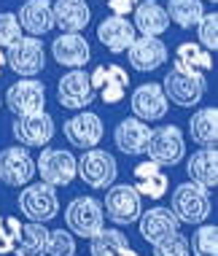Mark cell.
I'll use <instances>...</instances> for the list:
<instances>
[{"mask_svg": "<svg viewBox=\"0 0 218 256\" xmlns=\"http://www.w3.org/2000/svg\"><path fill=\"white\" fill-rule=\"evenodd\" d=\"M189 135L197 146H216L218 140V108L208 106L200 108L197 114L189 119Z\"/></svg>", "mask_w": 218, "mask_h": 256, "instance_id": "cell-28", "label": "cell"}, {"mask_svg": "<svg viewBox=\"0 0 218 256\" xmlns=\"http://www.w3.org/2000/svg\"><path fill=\"white\" fill-rule=\"evenodd\" d=\"M165 11L170 16V22H175L181 30H192L202 19L205 6H202V0H170Z\"/></svg>", "mask_w": 218, "mask_h": 256, "instance_id": "cell-30", "label": "cell"}, {"mask_svg": "<svg viewBox=\"0 0 218 256\" xmlns=\"http://www.w3.org/2000/svg\"><path fill=\"white\" fill-rule=\"evenodd\" d=\"M129 106H132V114L138 116V119H143V122H159V119H165V116H167L170 100H167L162 84H151V81H148V84H140L132 92Z\"/></svg>", "mask_w": 218, "mask_h": 256, "instance_id": "cell-17", "label": "cell"}, {"mask_svg": "<svg viewBox=\"0 0 218 256\" xmlns=\"http://www.w3.org/2000/svg\"><path fill=\"white\" fill-rule=\"evenodd\" d=\"M54 11V27H59L62 32H81L86 30L92 19V8L86 0H57L51 6Z\"/></svg>", "mask_w": 218, "mask_h": 256, "instance_id": "cell-23", "label": "cell"}, {"mask_svg": "<svg viewBox=\"0 0 218 256\" xmlns=\"http://www.w3.org/2000/svg\"><path fill=\"white\" fill-rule=\"evenodd\" d=\"M113 256H140V254H138V251H132V248L127 246V248H121V251H119V254H113Z\"/></svg>", "mask_w": 218, "mask_h": 256, "instance_id": "cell-39", "label": "cell"}, {"mask_svg": "<svg viewBox=\"0 0 218 256\" xmlns=\"http://www.w3.org/2000/svg\"><path fill=\"white\" fill-rule=\"evenodd\" d=\"M210 189L205 186L189 181V184H178L173 192V205L170 210L178 216L181 224H202L208 221L210 210H213V202H210Z\"/></svg>", "mask_w": 218, "mask_h": 256, "instance_id": "cell-1", "label": "cell"}, {"mask_svg": "<svg viewBox=\"0 0 218 256\" xmlns=\"http://www.w3.org/2000/svg\"><path fill=\"white\" fill-rule=\"evenodd\" d=\"M129 246V240H127V234L121 232V230H100L94 238H89V251L92 256H113V254H119L121 248H127Z\"/></svg>", "mask_w": 218, "mask_h": 256, "instance_id": "cell-31", "label": "cell"}, {"mask_svg": "<svg viewBox=\"0 0 218 256\" xmlns=\"http://www.w3.org/2000/svg\"><path fill=\"white\" fill-rule=\"evenodd\" d=\"M210 3H216V0H210Z\"/></svg>", "mask_w": 218, "mask_h": 256, "instance_id": "cell-42", "label": "cell"}, {"mask_svg": "<svg viewBox=\"0 0 218 256\" xmlns=\"http://www.w3.org/2000/svg\"><path fill=\"white\" fill-rule=\"evenodd\" d=\"M151 246H154V256H192V251H189V238L181 234V230L167 234V238H162V240H156Z\"/></svg>", "mask_w": 218, "mask_h": 256, "instance_id": "cell-33", "label": "cell"}, {"mask_svg": "<svg viewBox=\"0 0 218 256\" xmlns=\"http://www.w3.org/2000/svg\"><path fill=\"white\" fill-rule=\"evenodd\" d=\"M3 65H5V52L0 49V76H3Z\"/></svg>", "mask_w": 218, "mask_h": 256, "instance_id": "cell-40", "label": "cell"}, {"mask_svg": "<svg viewBox=\"0 0 218 256\" xmlns=\"http://www.w3.org/2000/svg\"><path fill=\"white\" fill-rule=\"evenodd\" d=\"M94 94H100V100L108 106H116L127 98L129 89V76L121 65H97L94 73H89Z\"/></svg>", "mask_w": 218, "mask_h": 256, "instance_id": "cell-14", "label": "cell"}, {"mask_svg": "<svg viewBox=\"0 0 218 256\" xmlns=\"http://www.w3.org/2000/svg\"><path fill=\"white\" fill-rule=\"evenodd\" d=\"M13 138H16L22 146L27 148H40V146H49V140L57 132L54 127V119L46 110L40 114H30V116H16L13 119Z\"/></svg>", "mask_w": 218, "mask_h": 256, "instance_id": "cell-12", "label": "cell"}, {"mask_svg": "<svg viewBox=\"0 0 218 256\" xmlns=\"http://www.w3.org/2000/svg\"><path fill=\"white\" fill-rule=\"evenodd\" d=\"M57 100H59V106L67 108V110L89 108L92 100H94L89 73L81 70V68H70V73H65L57 84Z\"/></svg>", "mask_w": 218, "mask_h": 256, "instance_id": "cell-11", "label": "cell"}, {"mask_svg": "<svg viewBox=\"0 0 218 256\" xmlns=\"http://www.w3.org/2000/svg\"><path fill=\"white\" fill-rule=\"evenodd\" d=\"M5 106L13 116H30L46 110V86L38 78H19L5 92Z\"/></svg>", "mask_w": 218, "mask_h": 256, "instance_id": "cell-9", "label": "cell"}, {"mask_svg": "<svg viewBox=\"0 0 218 256\" xmlns=\"http://www.w3.org/2000/svg\"><path fill=\"white\" fill-rule=\"evenodd\" d=\"M76 176L89 189H108L119 176V168H116L113 154L94 146V148H86L81 159H76Z\"/></svg>", "mask_w": 218, "mask_h": 256, "instance_id": "cell-4", "label": "cell"}, {"mask_svg": "<svg viewBox=\"0 0 218 256\" xmlns=\"http://www.w3.org/2000/svg\"><path fill=\"white\" fill-rule=\"evenodd\" d=\"M162 89H165L167 100L175 102L178 108H192L200 106L202 98L208 92V81L205 76H194V73H183V70H170L162 81Z\"/></svg>", "mask_w": 218, "mask_h": 256, "instance_id": "cell-8", "label": "cell"}, {"mask_svg": "<svg viewBox=\"0 0 218 256\" xmlns=\"http://www.w3.org/2000/svg\"><path fill=\"white\" fill-rule=\"evenodd\" d=\"M19 210L24 213L30 221H40L49 224L51 218H57L59 213V197L57 186L51 184H24L19 192Z\"/></svg>", "mask_w": 218, "mask_h": 256, "instance_id": "cell-2", "label": "cell"}, {"mask_svg": "<svg viewBox=\"0 0 218 256\" xmlns=\"http://www.w3.org/2000/svg\"><path fill=\"white\" fill-rule=\"evenodd\" d=\"M51 54H54V60L65 68H84L86 62L92 60L89 40L81 36V32H62L59 38H54Z\"/></svg>", "mask_w": 218, "mask_h": 256, "instance_id": "cell-21", "label": "cell"}, {"mask_svg": "<svg viewBox=\"0 0 218 256\" xmlns=\"http://www.w3.org/2000/svg\"><path fill=\"white\" fill-rule=\"evenodd\" d=\"M135 30L140 36H162L170 27V16L165 6H159L156 0H143L135 6Z\"/></svg>", "mask_w": 218, "mask_h": 256, "instance_id": "cell-27", "label": "cell"}, {"mask_svg": "<svg viewBox=\"0 0 218 256\" xmlns=\"http://www.w3.org/2000/svg\"><path fill=\"white\" fill-rule=\"evenodd\" d=\"M5 65L16 76H38L46 68V49L38 36H19L5 52Z\"/></svg>", "mask_w": 218, "mask_h": 256, "instance_id": "cell-6", "label": "cell"}, {"mask_svg": "<svg viewBox=\"0 0 218 256\" xmlns=\"http://www.w3.org/2000/svg\"><path fill=\"white\" fill-rule=\"evenodd\" d=\"M175 70L183 73H194V76H205L208 70H213V52H208L205 46L200 44H181L175 49V62H173Z\"/></svg>", "mask_w": 218, "mask_h": 256, "instance_id": "cell-26", "label": "cell"}, {"mask_svg": "<svg viewBox=\"0 0 218 256\" xmlns=\"http://www.w3.org/2000/svg\"><path fill=\"white\" fill-rule=\"evenodd\" d=\"M35 172L51 186H70L76 181V156L65 148H43L35 159Z\"/></svg>", "mask_w": 218, "mask_h": 256, "instance_id": "cell-10", "label": "cell"}, {"mask_svg": "<svg viewBox=\"0 0 218 256\" xmlns=\"http://www.w3.org/2000/svg\"><path fill=\"white\" fill-rule=\"evenodd\" d=\"M35 176V159L27 146H8L0 151V181L5 186H24Z\"/></svg>", "mask_w": 218, "mask_h": 256, "instance_id": "cell-13", "label": "cell"}, {"mask_svg": "<svg viewBox=\"0 0 218 256\" xmlns=\"http://www.w3.org/2000/svg\"><path fill=\"white\" fill-rule=\"evenodd\" d=\"M0 108H3V98H0Z\"/></svg>", "mask_w": 218, "mask_h": 256, "instance_id": "cell-41", "label": "cell"}, {"mask_svg": "<svg viewBox=\"0 0 218 256\" xmlns=\"http://www.w3.org/2000/svg\"><path fill=\"white\" fill-rule=\"evenodd\" d=\"M46 256H76V238L70 230H54L49 232Z\"/></svg>", "mask_w": 218, "mask_h": 256, "instance_id": "cell-34", "label": "cell"}, {"mask_svg": "<svg viewBox=\"0 0 218 256\" xmlns=\"http://www.w3.org/2000/svg\"><path fill=\"white\" fill-rule=\"evenodd\" d=\"M138 38V30H135V24L129 22L127 16H121V14H111V16H105L103 22L97 24V40L105 46L111 54H121L129 49V44Z\"/></svg>", "mask_w": 218, "mask_h": 256, "instance_id": "cell-18", "label": "cell"}, {"mask_svg": "<svg viewBox=\"0 0 218 256\" xmlns=\"http://www.w3.org/2000/svg\"><path fill=\"white\" fill-rule=\"evenodd\" d=\"M146 154L156 164H162V168H173V164L183 162V156H186V138H183L181 127L162 124V127L151 130Z\"/></svg>", "mask_w": 218, "mask_h": 256, "instance_id": "cell-5", "label": "cell"}, {"mask_svg": "<svg viewBox=\"0 0 218 256\" xmlns=\"http://www.w3.org/2000/svg\"><path fill=\"white\" fill-rule=\"evenodd\" d=\"M19 36H22V24H19L16 14H0V49H8Z\"/></svg>", "mask_w": 218, "mask_h": 256, "instance_id": "cell-37", "label": "cell"}, {"mask_svg": "<svg viewBox=\"0 0 218 256\" xmlns=\"http://www.w3.org/2000/svg\"><path fill=\"white\" fill-rule=\"evenodd\" d=\"M148 138H151V127H148V122L138 119V116H135V119L119 122V124H116V130H113V143H116V148H119L121 154H127V156H140V154H146Z\"/></svg>", "mask_w": 218, "mask_h": 256, "instance_id": "cell-19", "label": "cell"}, {"mask_svg": "<svg viewBox=\"0 0 218 256\" xmlns=\"http://www.w3.org/2000/svg\"><path fill=\"white\" fill-rule=\"evenodd\" d=\"M138 230H140V238L146 240V243H156V240L178 232L181 221H178V216H175L170 208L156 205V208H148L146 213L138 216Z\"/></svg>", "mask_w": 218, "mask_h": 256, "instance_id": "cell-20", "label": "cell"}, {"mask_svg": "<svg viewBox=\"0 0 218 256\" xmlns=\"http://www.w3.org/2000/svg\"><path fill=\"white\" fill-rule=\"evenodd\" d=\"M103 213L116 226H129L143 213V197L135 192L132 184H111L105 192Z\"/></svg>", "mask_w": 218, "mask_h": 256, "instance_id": "cell-3", "label": "cell"}, {"mask_svg": "<svg viewBox=\"0 0 218 256\" xmlns=\"http://www.w3.org/2000/svg\"><path fill=\"white\" fill-rule=\"evenodd\" d=\"M194 256H218V226L216 224H197V230L192 234V243H189Z\"/></svg>", "mask_w": 218, "mask_h": 256, "instance_id": "cell-32", "label": "cell"}, {"mask_svg": "<svg viewBox=\"0 0 218 256\" xmlns=\"http://www.w3.org/2000/svg\"><path fill=\"white\" fill-rule=\"evenodd\" d=\"M19 232H22V224L16 216H0V256L13 254Z\"/></svg>", "mask_w": 218, "mask_h": 256, "instance_id": "cell-35", "label": "cell"}, {"mask_svg": "<svg viewBox=\"0 0 218 256\" xmlns=\"http://www.w3.org/2000/svg\"><path fill=\"white\" fill-rule=\"evenodd\" d=\"M189 181L205 186V189H216L218 186V151L216 146H202L192 159L186 162Z\"/></svg>", "mask_w": 218, "mask_h": 256, "instance_id": "cell-24", "label": "cell"}, {"mask_svg": "<svg viewBox=\"0 0 218 256\" xmlns=\"http://www.w3.org/2000/svg\"><path fill=\"white\" fill-rule=\"evenodd\" d=\"M127 57H129V65L138 73H151L165 65L170 54H167V46L159 40V36H140L129 44Z\"/></svg>", "mask_w": 218, "mask_h": 256, "instance_id": "cell-16", "label": "cell"}, {"mask_svg": "<svg viewBox=\"0 0 218 256\" xmlns=\"http://www.w3.org/2000/svg\"><path fill=\"white\" fill-rule=\"evenodd\" d=\"M103 3H105L113 14H121V16H127V14L135 11V6H138L140 0H103Z\"/></svg>", "mask_w": 218, "mask_h": 256, "instance_id": "cell-38", "label": "cell"}, {"mask_svg": "<svg viewBox=\"0 0 218 256\" xmlns=\"http://www.w3.org/2000/svg\"><path fill=\"white\" fill-rule=\"evenodd\" d=\"M65 224L67 230L78 238H94L105 226V213L103 202L94 197H76L70 205L65 208Z\"/></svg>", "mask_w": 218, "mask_h": 256, "instance_id": "cell-7", "label": "cell"}, {"mask_svg": "<svg viewBox=\"0 0 218 256\" xmlns=\"http://www.w3.org/2000/svg\"><path fill=\"white\" fill-rule=\"evenodd\" d=\"M197 36H200V46H205L208 52L218 49V14H202V19L197 22Z\"/></svg>", "mask_w": 218, "mask_h": 256, "instance_id": "cell-36", "label": "cell"}, {"mask_svg": "<svg viewBox=\"0 0 218 256\" xmlns=\"http://www.w3.org/2000/svg\"><path fill=\"white\" fill-rule=\"evenodd\" d=\"M62 132H65L67 140H70V146L86 151V148H94L100 140H103L105 127H103V119H100L97 114L81 110V114H76L73 119H67L62 124Z\"/></svg>", "mask_w": 218, "mask_h": 256, "instance_id": "cell-15", "label": "cell"}, {"mask_svg": "<svg viewBox=\"0 0 218 256\" xmlns=\"http://www.w3.org/2000/svg\"><path fill=\"white\" fill-rule=\"evenodd\" d=\"M46 243H49V230L40 221H27L22 224L13 256H46Z\"/></svg>", "mask_w": 218, "mask_h": 256, "instance_id": "cell-29", "label": "cell"}, {"mask_svg": "<svg viewBox=\"0 0 218 256\" xmlns=\"http://www.w3.org/2000/svg\"><path fill=\"white\" fill-rule=\"evenodd\" d=\"M135 192L140 197H148V200H162L170 189V178L167 172L162 170V164H156L154 159L148 162H140L135 168Z\"/></svg>", "mask_w": 218, "mask_h": 256, "instance_id": "cell-22", "label": "cell"}, {"mask_svg": "<svg viewBox=\"0 0 218 256\" xmlns=\"http://www.w3.org/2000/svg\"><path fill=\"white\" fill-rule=\"evenodd\" d=\"M19 24L22 30H27L30 36H46L49 30H54V11L49 0H24V6L19 8Z\"/></svg>", "mask_w": 218, "mask_h": 256, "instance_id": "cell-25", "label": "cell"}]
</instances>
